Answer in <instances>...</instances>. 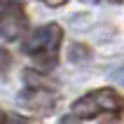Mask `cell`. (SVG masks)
Returning <instances> with one entry per match:
<instances>
[{"instance_id": "obj_8", "label": "cell", "mask_w": 124, "mask_h": 124, "mask_svg": "<svg viewBox=\"0 0 124 124\" xmlns=\"http://www.w3.org/2000/svg\"><path fill=\"white\" fill-rule=\"evenodd\" d=\"M42 2H45L47 7H63L68 0H42Z\"/></svg>"}, {"instance_id": "obj_5", "label": "cell", "mask_w": 124, "mask_h": 124, "mask_svg": "<svg viewBox=\"0 0 124 124\" xmlns=\"http://www.w3.org/2000/svg\"><path fill=\"white\" fill-rule=\"evenodd\" d=\"M68 59L70 63H89L91 61V49L87 47V45H82V42H75V45H70L68 49Z\"/></svg>"}, {"instance_id": "obj_6", "label": "cell", "mask_w": 124, "mask_h": 124, "mask_svg": "<svg viewBox=\"0 0 124 124\" xmlns=\"http://www.w3.org/2000/svg\"><path fill=\"white\" fill-rule=\"evenodd\" d=\"M2 124H40V119L26 117V115H19L12 110H2Z\"/></svg>"}, {"instance_id": "obj_11", "label": "cell", "mask_w": 124, "mask_h": 124, "mask_svg": "<svg viewBox=\"0 0 124 124\" xmlns=\"http://www.w3.org/2000/svg\"><path fill=\"white\" fill-rule=\"evenodd\" d=\"M103 124H119L117 119H110V122H103Z\"/></svg>"}, {"instance_id": "obj_1", "label": "cell", "mask_w": 124, "mask_h": 124, "mask_svg": "<svg viewBox=\"0 0 124 124\" xmlns=\"http://www.w3.org/2000/svg\"><path fill=\"white\" fill-rule=\"evenodd\" d=\"M63 42V28L59 23H45L35 28L21 40L23 54H28L35 61V68L42 73H49L59 66V47Z\"/></svg>"}, {"instance_id": "obj_12", "label": "cell", "mask_w": 124, "mask_h": 124, "mask_svg": "<svg viewBox=\"0 0 124 124\" xmlns=\"http://www.w3.org/2000/svg\"><path fill=\"white\" fill-rule=\"evenodd\" d=\"M110 2H119V5H124V0H110Z\"/></svg>"}, {"instance_id": "obj_4", "label": "cell", "mask_w": 124, "mask_h": 124, "mask_svg": "<svg viewBox=\"0 0 124 124\" xmlns=\"http://www.w3.org/2000/svg\"><path fill=\"white\" fill-rule=\"evenodd\" d=\"M21 105L35 115H52L59 105V94L54 87H26L19 96Z\"/></svg>"}, {"instance_id": "obj_3", "label": "cell", "mask_w": 124, "mask_h": 124, "mask_svg": "<svg viewBox=\"0 0 124 124\" xmlns=\"http://www.w3.org/2000/svg\"><path fill=\"white\" fill-rule=\"evenodd\" d=\"M0 35L2 42H16L28 35V14L21 0L0 2Z\"/></svg>"}, {"instance_id": "obj_2", "label": "cell", "mask_w": 124, "mask_h": 124, "mask_svg": "<svg viewBox=\"0 0 124 124\" xmlns=\"http://www.w3.org/2000/svg\"><path fill=\"white\" fill-rule=\"evenodd\" d=\"M124 110V96L119 91L110 87H101V89L87 91L70 105V112L80 119H96L98 115H110L119 117Z\"/></svg>"}, {"instance_id": "obj_7", "label": "cell", "mask_w": 124, "mask_h": 124, "mask_svg": "<svg viewBox=\"0 0 124 124\" xmlns=\"http://www.w3.org/2000/svg\"><path fill=\"white\" fill-rule=\"evenodd\" d=\"M59 124H80V117H75V115L70 112V115H66V117H63Z\"/></svg>"}, {"instance_id": "obj_9", "label": "cell", "mask_w": 124, "mask_h": 124, "mask_svg": "<svg viewBox=\"0 0 124 124\" xmlns=\"http://www.w3.org/2000/svg\"><path fill=\"white\" fill-rule=\"evenodd\" d=\"M7 66H9V54H7V49L2 52V73H7Z\"/></svg>"}, {"instance_id": "obj_10", "label": "cell", "mask_w": 124, "mask_h": 124, "mask_svg": "<svg viewBox=\"0 0 124 124\" xmlns=\"http://www.w3.org/2000/svg\"><path fill=\"white\" fill-rule=\"evenodd\" d=\"M117 80H119V82H124V68L117 70Z\"/></svg>"}, {"instance_id": "obj_13", "label": "cell", "mask_w": 124, "mask_h": 124, "mask_svg": "<svg viewBox=\"0 0 124 124\" xmlns=\"http://www.w3.org/2000/svg\"><path fill=\"white\" fill-rule=\"evenodd\" d=\"M80 2H96V0H80Z\"/></svg>"}]
</instances>
